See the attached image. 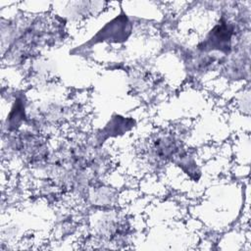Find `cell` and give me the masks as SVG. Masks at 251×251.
I'll list each match as a JSON object with an SVG mask.
<instances>
[{
	"instance_id": "1",
	"label": "cell",
	"mask_w": 251,
	"mask_h": 251,
	"mask_svg": "<svg viewBox=\"0 0 251 251\" xmlns=\"http://www.w3.org/2000/svg\"><path fill=\"white\" fill-rule=\"evenodd\" d=\"M231 33L232 29L227 25L223 24L221 25H218L210 33V35L200 48L204 50L217 49L222 51H227L229 48Z\"/></svg>"
}]
</instances>
